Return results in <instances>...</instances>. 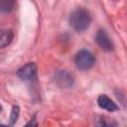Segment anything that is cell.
<instances>
[{"mask_svg":"<svg viewBox=\"0 0 127 127\" xmlns=\"http://www.w3.org/2000/svg\"><path fill=\"white\" fill-rule=\"evenodd\" d=\"M57 81L61 86L68 87L72 84V77L67 72L63 70V71H60L57 74Z\"/></svg>","mask_w":127,"mask_h":127,"instance_id":"cell-7","label":"cell"},{"mask_svg":"<svg viewBox=\"0 0 127 127\" xmlns=\"http://www.w3.org/2000/svg\"><path fill=\"white\" fill-rule=\"evenodd\" d=\"M95 41L99 45V47L105 51H111L113 49V44L104 30H98L95 37Z\"/></svg>","mask_w":127,"mask_h":127,"instance_id":"cell-4","label":"cell"},{"mask_svg":"<svg viewBox=\"0 0 127 127\" xmlns=\"http://www.w3.org/2000/svg\"><path fill=\"white\" fill-rule=\"evenodd\" d=\"M74 63H75V65L79 69L86 70V69H89L90 67H92V65L95 63V58L89 51L81 50L75 55Z\"/></svg>","mask_w":127,"mask_h":127,"instance_id":"cell-2","label":"cell"},{"mask_svg":"<svg viewBox=\"0 0 127 127\" xmlns=\"http://www.w3.org/2000/svg\"><path fill=\"white\" fill-rule=\"evenodd\" d=\"M18 76L26 81L35 80L37 77V66L34 63H28L24 66L18 69L17 71Z\"/></svg>","mask_w":127,"mask_h":127,"instance_id":"cell-3","label":"cell"},{"mask_svg":"<svg viewBox=\"0 0 127 127\" xmlns=\"http://www.w3.org/2000/svg\"><path fill=\"white\" fill-rule=\"evenodd\" d=\"M13 40V32L9 29H0V49L7 47Z\"/></svg>","mask_w":127,"mask_h":127,"instance_id":"cell-6","label":"cell"},{"mask_svg":"<svg viewBox=\"0 0 127 127\" xmlns=\"http://www.w3.org/2000/svg\"><path fill=\"white\" fill-rule=\"evenodd\" d=\"M0 112H1V105H0Z\"/></svg>","mask_w":127,"mask_h":127,"instance_id":"cell-10","label":"cell"},{"mask_svg":"<svg viewBox=\"0 0 127 127\" xmlns=\"http://www.w3.org/2000/svg\"><path fill=\"white\" fill-rule=\"evenodd\" d=\"M97 103H98V105H99L100 108L105 109V110L110 111V112L115 111V110L118 109V106L116 105V103H114V101L111 100V99H110L107 95H105V94H101V95L98 96V98H97Z\"/></svg>","mask_w":127,"mask_h":127,"instance_id":"cell-5","label":"cell"},{"mask_svg":"<svg viewBox=\"0 0 127 127\" xmlns=\"http://www.w3.org/2000/svg\"><path fill=\"white\" fill-rule=\"evenodd\" d=\"M91 22V16L89 12L84 8H76L72 11L69 17L70 26L77 32L85 31Z\"/></svg>","mask_w":127,"mask_h":127,"instance_id":"cell-1","label":"cell"},{"mask_svg":"<svg viewBox=\"0 0 127 127\" xmlns=\"http://www.w3.org/2000/svg\"><path fill=\"white\" fill-rule=\"evenodd\" d=\"M16 0H0V12L10 13L14 10Z\"/></svg>","mask_w":127,"mask_h":127,"instance_id":"cell-8","label":"cell"},{"mask_svg":"<svg viewBox=\"0 0 127 127\" xmlns=\"http://www.w3.org/2000/svg\"><path fill=\"white\" fill-rule=\"evenodd\" d=\"M19 107L18 106H14L12 108V112H11V116H10V125H14L15 122L17 121L18 119V116H19Z\"/></svg>","mask_w":127,"mask_h":127,"instance_id":"cell-9","label":"cell"}]
</instances>
